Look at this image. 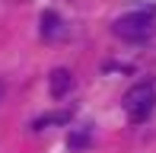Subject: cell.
<instances>
[{"instance_id":"4","label":"cell","mask_w":156,"mask_h":153,"mask_svg":"<svg viewBox=\"0 0 156 153\" xmlns=\"http://www.w3.org/2000/svg\"><path fill=\"white\" fill-rule=\"evenodd\" d=\"M61 32H64L61 29V16L54 10H45V13H41V35H45V38H58Z\"/></svg>"},{"instance_id":"6","label":"cell","mask_w":156,"mask_h":153,"mask_svg":"<svg viewBox=\"0 0 156 153\" xmlns=\"http://www.w3.org/2000/svg\"><path fill=\"white\" fill-rule=\"evenodd\" d=\"M67 147L70 150H83V147H89V137L86 134H70L67 137Z\"/></svg>"},{"instance_id":"7","label":"cell","mask_w":156,"mask_h":153,"mask_svg":"<svg viewBox=\"0 0 156 153\" xmlns=\"http://www.w3.org/2000/svg\"><path fill=\"white\" fill-rule=\"evenodd\" d=\"M0 96H3V86H0Z\"/></svg>"},{"instance_id":"5","label":"cell","mask_w":156,"mask_h":153,"mask_svg":"<svg viewBox=\"0 0 156 153\" xmlns=\"http://www.w3.org/2000/svg\"><path fill=\"white\" fill-rule=\"evenodd\" d=\"M67 121H70V112H48V115H41V118L32 121V131H41V128H48V124H67Z\"/></svg>"},{"instance_id":"2","label":"cell","mask_w":156,"mask_h":153,"mask_svg":"<svg viewBox=\"0 0 156 153\" xmlns=\"http://www.w3.org/2000/svg\"><path fill=\"white\" fill-rule=\"evenodd\" d=\"M153 105H156V80H144L124 93V112L131 121H147Z\"/></svg>"},{"instance_id":"3","label":"cell","mask_w":156,"mask_h":153,"mask_svg":"<svg viewBox=\"0 0 156 153\" xmlns=\"http://www.w3.org/2000/svg\"><path fill=\"white\" fill-rule=\"evenodd\" d=\"M48 86H51V96H64L70 86H73V76H70L67 67H58V70H51V80H48Z\"/></svg>"},{"instance_id":"1","label":"cell","mask_w":156,"mask_h":153,"mask_svg":"<svg viewBox=\"0 0 156 153\" xmlns=\"http://www.w3.org/2000/svg\"><path fill=\"white\" fill-rule=\"evenodd\" d=\"M112 32H115L118 38L124 41H150L153 32H156V6L150 10H137V13H127V16L115 19V26H112Z\"/></svg>"}]
</instances>
